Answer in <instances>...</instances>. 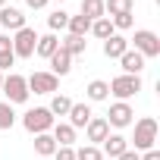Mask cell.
Returning a JSON list of instances; mask_svg holds the SVG:
<instances>
[{
  "mask_svg": "<svg viewBox=\"0 0 160 160\" xmlns=\"http://www.w3.org/2000/svg\"><path fill=\"white\" fill-rule=\"evenodd\" d=\"M53 113L47 110V107H32V110H25L22 113V126L32 132V135H41V132H50L53 129Z\"/></svg>",
  "mask_w": 160,
  "mask_h": 160,
  "instance_id": "cell-1",
  "label": "cell"
},
{
  "mask_svg": "<svg viewBox=\"0 0 160 160\" xmlns=\"http://www.w3.org/2000/svg\"><path fill=\"white\" fill-rule=\"evenodd\" d=\"M135 148L132 151H138V154H144V151H151L154 144H157V119L154 116H144V119H138L135 122Z\"/></svg>",
  "mask_w": 160,
  "mask_h": 160,
  "instance_id": "cell-2",
  "label": "cell"
},
{
  "mask_svg": "<svg viewBox=\"0 0 160 160\" xmlns=\"http://www.w3.org/2000/svg\"><path fill=\"white\" fill-rule=\"evenodd\" d=\"M0 91L7 94V104H25L28 101V85H25V75H3V85H0Z\"/></svg>",
  "mask_w": 160,
  "mask_h": 160,
  "instance_id": "cell-3",
  "label": "cell"
},
{
  "mask_svg": "<svg viewBox=\"0 0 160 160\" xmlns=\"http://www.w3.org/2000/svg\"><path fill=\"white\" fill-rule=\"evenodd\" d=\"M110 85V94L116 98V101H129V98H135L138 91H141V78L138 75H116L113 82H107Z\"/></svg>",
  "mask_w": 160,
  "mask_h": 160,
  "instance_id": "cell-4",
  "label": "cell"
},
{
  "mask_svg": "<svg viewBox=\"0 0 160 160\" xmlns=\"http://www.w3.org/2000/svg\"><path fill=\"white\" fill-rule=\"evenodd\" d=\"M35 44H38V32L35 28H19L16 35H13V57H22V60H28V57H35Z\"/></svg>",
  "mask_w": 160,
  "mask_h": 160,
  "instance_id": "cell-5",
  "label": "cell"
},
{
  "mask_svg": "<svg viewBox=\"0 0 160 160\" xmlns=\"http://www.w3.org/2000/svg\"><path fill=\"white\" fill-rule=\"evenodd\" d=\"M25 85H28V94L35 91V94H53L57 88H60V78L53 75V72H32L28 78H25Z\"/></svg>",
  "mask_w": 160,
  "mask_h": 160,
  "instance_id": "cell-6",
  "label": "cell"
},
{
  "mask_svg": "<svg viewBox=\"0 0 160 160\" xmlns=\"http://www.w3.org/2000/svg\"><path fill=\"white\" fill-rule=\"evenodd\" d=\"M132 41H135V50H138L144 60H151V57H160V38H157L151 28H138Z\"/></svg>",
  "mask_w": 160,
  "mask_h": 160,
  "instance_id": "cell-7",
  "label": "cell"
},
{
  "mask_svg": "<svg viewBox=\"0 0 160 160\" xmlns=\"http://www.w3.org/2000/svg\"><path fill=\"white\" fill-rule=\"evenodd\" d=\"M132 116H135V110L126 104V101H116L113 107H110V113L104 116L107 119V126H116V129H126V126H132Z\"/></svg>",
  "mask_w": 160,
  "mask_h": 160,
  "instance_id": "cell-8",
  "label": "cell"
},
{
  "mask_svg": "<svg viewBox=\"0 0 160 160\" xmlns=\"http://www.w3.org/2000/svg\"><path fill=\"white\" fill-rule=\"evenodd\" d=\"M0 28H7V32H19V28H25V16H22V10H16V7H3V10H0Z\"/></svg>",
  "mask_w": 160,
  "mask_h": 160,
  "instance_id": "cell-9",
  "label": "cell"
},
{
  "mask_svg": "<svg viewBox=\"0 0 160 160\" xmlns=\"http://www.w3.org/2000/svg\"><path fill=\"white\" fill-rule=\"evenodd\" d=\"M85 132H88V141H91V144H101V141L110 135V126H107L104 116H91L88 126H85Z\"/></svg>",
  "mask_w": 160,
  "mask_h": 160,
  "instance_id": "cell-10",
  "label": "cell"
},
{
  "mask_svg": "<svg viewBox=\"0 0 160 160\" xmlns=\"http://www.w3.org/2000/svg\"><path fill=\"white\" fill-rule=\"evenodd\" d=\"M50 135H53L57 148H72V144H75V129H72L69 122H53Z\"/></svg>",
  "mask_w": 160,
  "mask_h": 160,
  "instance_id": "cell-11",
  "label": "cell"
},
{
  "mask_svg": "<svg viewBox=\"0 0 160 160\" xmlns=\"http://www.w3.org/2000/svg\"><path fill=\"white\" fill-rule=\"evenodd\" d=\"M101 144H104V151H101V154H104V157H113V160H116L119 154H126V151H129V138H122V135H107Z\"/></svg>",
  "mask_w": 160,
  "mask_h": 160,
  "instance_id": "cell-12",
  "label": "cell"
},
{
  "mask_svg": "<svg viewBox=\"0 0 160 160\" xmlns=\"http://www.w3.org/2000/svg\"><path fill=\"white\" fill-rule=\"evenodd\" d=\"M66 116H69V126H72V129H85V126H88V119H91L94 113H91V107H88V104H72Z\"/></svg>",
  "mask_w": 160,
  "mask_h": 160,
  "instance_id": "cell-13",
  "label": "cell"
},
{
  "mask_svg": "<svg viewBox=\"0 0 160 160\" xmlns=\"http://www.w3.org/2000/svg\"><path fill=\"white\" fill-rule=\"evenodd\" d=\"M126 50H129V41H126L122 35H110V38L104 41V57H107V60H119Z\"/></svg>",
  "mask_w": 160,
  "mask_h": 160,
  "instance_id": "cell-14",
  "label": "cell"
},
{
  "mask_svg": "<svg viewBox=\"0 0 160 160\" xmlns=\"http://www.w3.org/2000/svg\"><path fill=\"white\" fill-rule=\"evenodd\" d=\"M50 72L60 78V75H69L72 72V57L63 50V47H57V53L50 57Z\"/></svg>",
  "mask_w": 160,
  "mask_h": 160,
  "instance_id": "cell-15",
  "label": "cell"
},
{
  "mask_svg": "<svg viewBox=\"0 0 160 160\" xmlns=\"http://www.w3.org/2000/svg\"><path fill=\"white\" fill-rule=\"evenodd\" d=\"M119 63H122V72H126V75H138V72L144 69V57H141L138 50H132V47L119 57Z\"/></svg>",
  "mask_w": 160,
  "mask_h": 160,
  "instance_id": "cell-16",
  "label": "cell"
},
{
  "mask_svg": "<svg viewBox=\"0 0 160 160\" xmlns=\"http://www.w3.org/2000/svg\"><path fill=\"white\" fill-rule=\"evenodd\" d=\"M57 47H60V38L50 32V35H38V44H35V53L38 57H44V60H50L53 53H57Z\"/></svg>",
  "mask_w": 160,
  "mask_h": 160,
  "instance_id": "cell-17",
  "label": "cell"
},
{
  "mask_svg": "<svg viewBox=\"0 0 160 160\" xmlns=\"http://www.w3.org/2000/svg\"><path fill=\"white\" fill-rule=\"evenodd\" d=\"M132 10H135V0H104V13H107V19L122 16V13H132Z\"/></svg>",
  "mask_w": 160,
  "mask_h": 160,
  "instance_id": "cell-18",
  "label": "cell"
},
{
  "mask_svg": "<svg viewBox=\"0 0 160 160\" xmlns=\"http://www.w3.org/2000/svg\"><path fill=\"white\" fill-rule=\"evenodd\" d=\"M60 47H63L69 57H78V53H85L88 41H85V38H78V35H66V38L60 41Z\"/></svg>",
  "mask_w": 160,
  "mask_h": 160,
  "instance_id": "cell-19",
  "label": "cell"
},
{
  "mask_svg": "<svg viewBox=\"0 0 160 160\" xmlns=\"http://www.w3.org/2000/svg\"><path fill=\"white\" fill-rule=\"evenodd\" d=\"M85 94H88V101H107L110 98V85L104 82V78H94V82H88Z\"/></svg>",
  "mask_w": 160,
  "mask_h": 160,
  "instance_id": "cell-20",
  "label": "cell"
},
{
  "mask_svg": "<svg viewBox=\"0 0 160 160\" xmlns=\"http://www.w3.org/2000/svg\"><path fill=\"white\" fill-rule=\"evenodd\" d=\"M35 151H38L41 157H53V151H57V141H53V135H50V132H41V135H35Z\"/></svg>",
  "mask_w": 160,
  "mask_h": 160,
  "instance_id": "cell-21",
  "label": "cell"
},
{
  "mask_svg": "<svg viewBox=\"0 0 160 160\" xmlns=\"http://www.w3.org/2000/svg\"><path fill=\"white\" fill-rule=\"evenodd\" d=\"M82 16H85L88 22L104 19V16H107V13H104V0H82Z\"/></svg>",
  "mask_w": 160,
  "mask_h": 160,
  "instance_id": "cell-22",
  "label": "cell"
},
{
  "mask_svg": "<svg viewBox=\"0 0 160 160\" xmlns=\"http://www.w3.org/2000/svg\"><path fill=\"white\" fill-rule=\"evenodd\" d=\"M66 28H69V35H78V38H85V35L91 32V22H88L82 13H78V16H69V25H66Z\"/></svg>",
  "mask_w": 160,
  "mask_h": 160,
  "instance_id": "cell-23",
  "label": "cell"
},
{
  "mask_svg": "<svg viewBox=\"0 0 160 160\" xmlns=\"http://www.w3.org/2000/svg\"><path fill=\"white\" fill-rule=\"evenodd\" d=\"M91 35H94V38H101V41H107V38H110V35H116V32H113V22L104 16V19H94V22H91Z\"/></svg>",
  "mask_w": 160,
  "mask_h": 160,
  "instance_id": "cell-24",
  "label": "cell"
},
{
  "mask_svg": "<svg viewBox=\"0 0 160 160\" xmlns=\"http://www.w3.org/2000/svg\"><path fill=\"white\" fill-rule=\"evenodd\" d=\"M69 107H72V101H69L66 94H53V101H50V107H47V110H50V113H53V119H57V116H66V113H69Z\"/></svg>",
  "mask_w": 160,
  "mask_h": 160,
  "instance_id": "cell-25",
  "label": "cell"
},
{
  "mask_svg": "<svg viewBox=\"0 0 160 160\" xmlns=\"http://www.w3.org/2000/svg\"><path fill=\"white\" fill-rule=\"evenodd\" d=\"M47 25H50V32H63V28L69 25V13H63V10H53V13L47 16Z\"/></svg>",
  "mask_w": 160,
  "mask_h": 160,
  "instance_id": "cell-26",
  "label": "cell"
},
{
  "mask_svg": "<svg viewBox=\"0 0 160 160\" xmlns=\"http://www.w3.org/2000/svg\"><path fill=\"white\" fill-rule=\"evenodd\" d=\"M16 126V113H13V104L0 101V129H13Z\"/></svg>",
  "mask_w": 160,
  "mask_h": 160,
  "instance_id": "cell-27",
  "label": "cell"
},
{
  "mask_svg": "<svg viewBox=\"0 0 160 160\" xmlns=\"http://www.w3.org/2000/svg\"><path fill=\"white\" fill-rule=\"evenodd\" d=\"M75 160H104V154H101L98 144H85V148L75 151Z\"/></svg>",
  "mask_w": 160,
  "mask_h": 160,
  "instance_id": "cell-28",
  "label": "cell"
},
{
  "mask_svg": "<svg viewBox=\"0 0 160 160\" xmlns=\"http://www.w3.org/2000/svg\"><path fill=\"white\" fill-rule=\"evenodd\" d=\"M110 22H113V32H129V28L135 25V19H132V13H122V16H113Z\"/></svg>",
  "mask_w": 160,
  "mask_h": 160,
  "instance_id": "cell-29",
  "label": "cell"
},
{
  "mask_svg": "<svg viewBox=\"0 0 160 160\" xmlns=\"http://www.w3.org/2000/svg\"><path fill=\"white\" fill-rule=\"evenodd\" d=\"M16 63V57H13V50H0V72H7L10 66Z\"/></svg>",
  "mask_w": 160,
  "mask_h": 160,
  "instance_id": "cell-30",
  "label": "cell"
},
{
  "mask_svg": "<svg viewBox=\"0 0 160 160\" xmlns=\"http://www.w3.org/2000/svg\"><path fill=\"white\" fill-rule=\"evenodd\" d=\"M53 157H57V160H75V151H72V148H57Z\"/></svg>",
  "mask_w": 160,
  "mask_h": 160,
  "instance_id": "cell-31",
  "label": "cell"
},
{
  "mask_svg": "<svg viewBox=\"0 0 160 160\" xmlns=\"http://www.w3.org/2000/svg\"><path fill=\"white\" fill-rule=\"evenodd\" d=\"M138 160H160V151H157V148H151V151H144Z\"/></svg>",
  "mask_w": 160,
  "mask_h": 160,
  "instance_id": "cell-32",
  "label": "cell"
},
{
  "mask_svg": "<svg viewBox=\"0 0 160 160\" xmlns=\"http://www.w3.org/2000/svg\"><path fill=\"white\" fill-rule=\"evenodd\" d=\"M0 50H13V38L10 35H0Z\"/></svg>",
  "mask_w": 160,
  "mask_h": 160,
  "instance_id": "cell-33",
  "label": "cell"
},
{
  "mask_svg": "<svg viewBox=\"0 0 160 160\" xmlns=\"http://www.w3.org/2000/svg\"><path fill=\"white\" fill-rule=\"evenodd\" d=\"M138 157H141V154H138V151H132V148H129V151H126V154H119V157H116V160H138Z\"/></svg>",
  "mask_w": 160,
  "mask_h": 160,
  "instance_id": "cell-34",
  "label": "cell"
},
{
  "mask_svg": "<svg viewBox=\"0 0 160 160\" xmlns=\"http://www.w3.org/2000/svg\"><path fill=\"white\" fill-rule=\"evenodd\" d=\"M25 3H28V10H44L47 0H25Z\"/></svg>",
  "mask_w": 160,
  "mask_h": 160,
  "instance_id": "cell-35",
  "label": "cell"
},
{
  "mask_svg": "<svg viewBox=\"0 0 160 160\" xmlns=\"http://www.w3.org/2000/svg\"><path fill=\"white\" fill-rule=\"evenodd\" d=\"M3 7H7V0H0V10H3Z\"/></svg>",
  "mask_w": 160,
  "mask_h": 160,
  "instance_id": "cell-36",
  "label": "cell"
},
{
  "mask_svg": "<svg viewBox=\"0 0 160 160\" xmlns=\"http://www.w3.org/2000/svg\"><path fill=\"white\" fill-rule=\"evenodd\" d=\"M0 85H3V72H0Z\"/></svg>",
  "mask_w": 160,
  "mask_h": 160,
  "instance_id": "cell-37",
  "label": "cell"
},
{
  "mask_svg": "<svg viewBox=\"0 0 160 160\" xmlns=\"http://www.w3.org/2000/svg\"><path fill=\"white\" fill-rule=\"evenodd\" d=\"M60 3H63V0H60Z\"/></svg>",
  "mask_w": 160,
  "mask_h": 160,
  "instance_id": "cell-38",
  "label": "cell"
}]
</instances>
